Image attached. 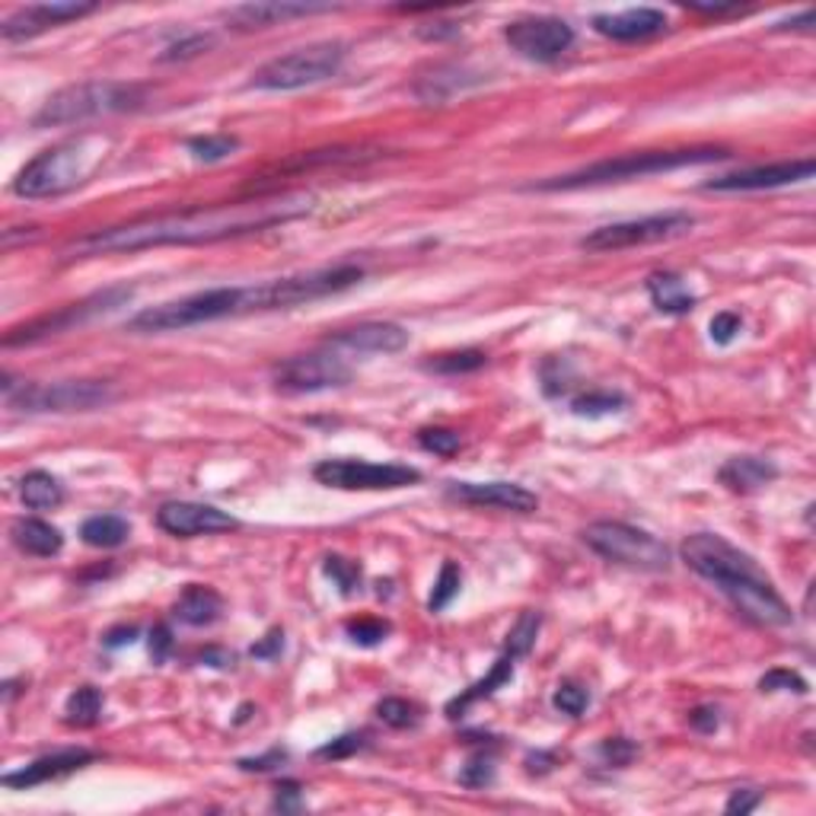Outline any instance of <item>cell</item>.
<instances>
[{"label":"cell","instance_id":"obj_1","mask_svg":"<svg viewBox=\"0 0 816 816\" xmlns=\"http://www.w3.org/2000/svg\"><path fill=\"white\" fill-rule=\"evenodd\" d=\"M313 211V194H255L234 204H201L173 214L141 217L131 224L93 230L61 249V262L118 255V252H145L160 246H201V242L234 240L246 234H262L272 227L290 224Z\"/></svg>","mask_w":816,"mask_h":816},{"label":"cell","instance_id":"obj_2","mask_svg":"<svg viewBox=\"0 0 816 816\" xmlns=\"http://www.w3.org/2000/svg\"><path fill=\"white\" fill-rule=\"evenodd\" d=\"M364 281L361 265H336V268H316L303 275L272 278L262 285H237V288H211L189 293L183 300H170L160 306L141 310L128 332L138 336H163V332H183L194 326H208L217 319H237L252 313H272V310H293L323 297H332L341 290L354 288Z\"/></svg>","mask_w":816,"mask_h":816},{"label":"cell","instance_id":"obj_3","mask_svg":"<svg viewBox=\"0 0 816 816\" xmlns=\"http://www.w3.org/2000/svg\"><path fill=\"white\" fill-rule=\"evenodd\" d=\"M112 156V138L109 135H74L67 141L46 147L39 156H33L13 179V192L29 201L58 198L87 186L105 160Z\"/></svg>","mask_w":816,"mask_h":816},{"label":"cell","instance_id":"obj_4","mask_svg":"<svg viewBox=\"0 0 816 816\" xmlns=\"http://www.w3.org/2000/svg\"><path fill=\"white\" fill-rule=\"evenodd\" d=\"M730 150L724 147H682V150H641V153H623L613 160H600L593 166H583L568 176L545 179L532 189L539 192H575V189H593V186H610L625 179H641V176H657L682 166H702V163H718L727 160Z\"/></svg>","mask_w":816,"mask_h":816},{"label":"cell","instance_id":"obj_5","mask_svg":"<svg viewBox=\"0 0 816 816\" xmlns=\"http://www.w3.org/2000/svg\"><path fill=\"white\" fill-rule=\"evenodd\" d=\"M147 105L145 84H125V80H84L71 84L58 93H51L42 109L36 112V128H64V125H84L97 118H112L125 112H138Z\"/></svg>","mask_w":816,"mask_h":816},{"label":"cell","instance_id":"obj_6","mask_svg":"<svg viewBox=\"0 0 816 816\" xmlns=\"http://www.w3.org/2000/svg\"><path fill=\"white\" fill-rule=\"evenodd\" d=\"M3 399L13 412L26 415H64V412H93L115 399L112 384L102 380H61V384H13L3 377Z\"/></svg>","mask_w":816,"mask_h":816},{"label":"cell","instance_id":"obj_7","mask_svg":"<svg viewBox=\"0 0 816 816\" xmlns=\"http://www.w3.org/2000/svg\"><path fill=\"white\" fill-rule=\"evenodd\" d=\"M587 549H593L600 558L616 562L638 572H667L673 562L670 545L657 539L648 529L631 527L623 520H597L580 532Z\"/></svg>","mask_w":816,"mask_h":816},{"label":"cell","instance_id":"obj_8","mask_svg":"<svg viewBox=\"0 0 816 816\" xmlns=\"http://www.w3.org/2000/svg\"><path fill=\"white\" fill-rule=\"evenodd\" d=\"M344 54H348V49L341 42H316L306 49H293L288 54L265 61L252 74L249 87H255V90H303V87L323 84V80L336 77Z\"/></svg>","mask_w":816,"mask_h":816},{"label":"cell","instance_id":"obj_9","mask_svg":"<svg viewBox=\"0 0 816 816\" xmlns=\"http://www.w3.org/2000/svg\"><path fill=\"white\" fill-rule=\"evenodd\" d=\"M695 227V217L686 211H664L638 221H623V224H606L580 237L583 252H619V249H635V246H651V242H667L676 237H686Z\"/></svg>","mask_w":816,"mask_h":816},{"label":"cell","instance_id":"obj_10","mask_svg":"<svg viewBox=\"0 0 816 816\" xmlns=\"http://www.w3.org/2000/svg\"><path fill=\"white\" fill-rule=\"evenodd\" d=\"M131 297H135V290L125 288V285H122V288L99 290L93 297H87V300H80V303H71V306H64V310H58V313L39 316V319H33V323H23V326H13V329L3 336V348L33 344V341H42V338L61 336V332H67V329H74V326H80V323H90L93 316H102V313L118 310V306L128 303Z\"/></svg>","mask_w":816,"mask_h":816},{"label":"cell","instance_id":"obj_11","mask_svg":"<svg viewBox=\"0 0 816 816\" xmlns=\"http://www.w3.org/2000/svg\"><path fill=\"white\" fill-rule=\"evenodd\" d=\"M313 479L338 491H396L418 485L422 473L405 463H367V460H323Z\"/></svg>","mask_w":816,"mask_h":816},{"label":"cell","instance_id":"obj_12","mask_svg":"<svg viewBox=\"0 0 816 816\" xmlns=\"http://www.w3.org/2000/svg\"><path fill=\"white\" fill-rule=\"evenodd\" d=\"M354 377L351 361L344 351L332 344H323L319 351L297 354L275 367V384L285 392H323V389H338L348 386Z\"/></svg>","mask_w":816,"mask_h":816},{"label":"cell","instance_id":"obj_13","mask_svg":"<svg viewBox=\"0 0 816 816\" xmlns=\"http://www.w3.org/2000/svg\"><path fill=\"white\" fill-rule=\"evenodd\" d=\"M679 555L682 562L695 572L699 577L712 580L715 587L724 583V580H733V577L743 575H756V562L740 552L737 545H730L724 536L718 532H692L682 545H679Z\"/></svg>","mask_w":816,"mask_h":816},{"label":"cell","instance_id":"obj_14","mask_svg":"<svg viewBox=\"0 0 816 816\" xmlns=\"http://www.w3.org/2000/svg\"><path fill=\"white\" fill-rule=\"evenodd\" d=\"M718 590L746 623L759 625V628H784L794 619L791 606L781 600V593L771 587V580L763 572L724 580V583H718Z\"/></svg>","mask_w":816,"mask_h":816},{"label":"cell","instance_id":"obj_15","mask_svg":"<svg viewBox=\"0 0 816 816\" xmlns=\"http://www.w3.org/2000/svg\"><path fill=\"white\" fill-rule=\"evenodd\" d=\"M504 42L527 61L552 64L575 46V26L558 16H527L507 23Z\"/></svg>","mask_w":816,"mask_h":816},{"label":"cell","instance_id":"obj_16","mask_svg":"<svg viewBox=\"0 0 816 816\" xmlns=\"http://www.w3.org/2000/svg\"><path fill=\"white\" fill-rule=\"evenodd\" d=\"M156 527L176 539H194V536H214V532H234L240 520L230 517L221 507L194 504V501H166L156 511Z\"/></svg>","mask_w":816,"mask_h":816},{"label":"cell","instance_id":"obj_17","mask_svg":"<svg viewBox=\"0 0 816 816\" xmlns=\"http://www.w3.org/2000/svg\"><path fill=\"white\" fill-rule=\"evenodd\" d=\"M447 498L466 507L511 511V514H532L539 507V498L517 481H450Z\"/></svg>","mask_w":816,"mask_h":816},{"label":"cell","instance_id":"obj_18","mask_svg":"<svg viewBox=\"0 0 816 816\" xmlns=\"http://www.w3.org/2000/svg\"><path fill=\"white\" fill-rule=\"evenodd\" d=\"M816 163L807 160H784V163H771V166H750V170H737L718 176L712 183H705V192H763V189H781V186H794L814 176Z\"/></svg>","mask_w":816,"mask_h":816},{"label":"cell","instance_id":"obj_19","mask_svg":"<svg viewBox=\"0 0 816 816\" xmlns=\"http://www.w3.org/2000/svg\"><path fill=\"white\" fill-rule=\"evenodd\" d=\"M97 10V3H33V7H20L16 13H10L0 26V36L7 42H20V39H33L46 29L84 20Z\"/></svg>","mask_w":816,"mask_h":816},{"label":"cell","instance_id":"obj_20","mask_svg":"<svg viewBox=\"0 0 816 816\" xmlns=\"http://www.w3.org/2000/svg\"><path fill=\"white\" fill-rule=\"evenodd\" d=\"M93 759H97V753H93V750H84V746H77V750H58V753H49V756L33 759L29 766L16 768V771H7L0 781H3V788H10V791H26V788L49 784V781H58V778H64V775H71V771H77V768L90 766Z\"/></svg>","mask_w":816,"mask_h":816},{"label":"cell","instance_id":"obj_21","mask_svg":"<svg viewBox=\"0 0 816 816\" xmlns=\"http://www.w3.org/2000/svg\"><path fill=\"white\" fill-rule=\"evenodd\" d=\"M336 7L329 3H293V0H262V3H240L230 7L224 13V20L234 29H268L288 20H300V16H316V13H329Z\"/></svg>","mask_w":816,"mask_h":816},{"label":"cell","instance_id":"obj_22","mask_svg":"<svg viewBox=\"0 0 816 816\" xmlns=\"http://www.w3.org/2000/svg\"><path fill=\"white\" fill-rule=\"evenodd\" d=\"M326 344H332L338 351H344L348 357H361V354H396L409 344V332L396 323H361L354 329H341L336 336L326 338Z\"/></svg>","mask_w":816,"mask_h":816},{"label":"cell","instance_id":"obj_23","mask_svg":"<svg viewBox=\"0 0 816 816\" xmlns=\"http://www.w3.org/2000/svg\"><path fill=\"white\" fill-rule=\"evenodd\" d=\"M593 29L613 42H644L667 29V16L654 7H631L623 13H600L593 16Z\"/></svg>","mask_w":816,"mask_h":816},{"label":"cell","instance_id":"obj_24","mask_svg":"<svg viewBox=\"0 0 816 816\" xmlns=\"http://www.w3.org/2000/svg\"><path fill=\"white\" fill-rule=\"evenodd\" d=\"M718 479L720 485H727L737 494H750V491H759L763 485L778 479V466L763 456H733L720 466Z\"/></svg>","mask_w":816,"mask_h":816},{"label":"cell","instance_id":"obj_25","mask_svg":"<svg viewBox=\"0 0 816 816\" xmlns=\"http://www.w3.org/2000/svg\"><path fill=\"white\" fill-rule=\"evenodd\" d=\"M224 613V600L214 587H204V583H189L176 606H173V616L183 625H192V628H201V625H211L221 619Z\"/></svg>","mask_w":816,"mask_h":816},{"label":"cell","instance_id":"obj_26","mask_svg":"<svg viewBox=\"0 0 816 816\" xmlns=\"http://www.w3.org/2000/svg\"><path fill=\"white\" fill-rule=\"evenodd\" d=\"M511 679H514V657H511V654H501V657L494 661V667L488 670L485 679L473 682L466 692H460V695L447 705V718L450 720L463 718L473 705H479L481 699H491V695H494L501 686H507Z\"/></svg>","mask_w":816,"mask_h":816},{"label":"cell","instance_id":"obj_27","mask_svg":"<svg viewBox=\"0 0 816 816\" xmlns=\"http://www.w3.org/2000/svg\"><path fill=\"white\" fill-rule=\"evenodd\" d=\"M648 293H651V303L667 316H686L695 310V293L673 272H654L648 278Z\"/></svg>","mask_w":816,"mask_h":816},{"label":"cell","instance_id":"obj_28","mask_svg":"<svg viewBox=\"0 0 816 816\" xmlns=\"http://www.w3.org/2000/svg\"><path fill=\"white\" fill-rule=\"evenodd\" d=\"M13 542L26 552V555H36V558H51L64 549V536L61 529L51 527L49 520H39V517H23L13 524Z\"/></svg>","mask_w":816,"mask_h":816},{"label":"cell","instance_id":"obj_29","mask_svg":"<svg viewBox=\"0 0 816 816\" xmlns=\"http://www.w3.org/2000/svg\"><path fill=\"white\" fill-rule=\"evenodd\" d=\"M20 498L29 511H51L64 504V485L46 469H33L20 481Z\"/></svg>","mask_w":816,"mask_h":816},{"label":"cell","instance_id":"obj_30","mask_svg":"<svg viewBox=\"0 0 816 816\" xmlns=\"http://www.w3.org/2000/svg\"><path fill=\"white\" fill-rule=\"evenodd\" d=\"M128 536H131L128 520H122L115 514H97V517L84 520V527H80V539L93 549H118L128 542Z\"/></svg>","mask_w":816,"mask_h":816},{"label":"cell","instance_id":"obj_31","mask_svg":"<svg viewBox=\"0 0 816 816\" xmlns=\"http://www.w3.org/2000/svg\"><path fill=\"white\" fill-rule=\"evenodd\" d=\"M628 409V399L623 392H610V389H593L572 399V412L577 418H606V415H619Z\"/></svg>","mask_w":816,"mask_h":816},{"label":"cell","instance_id":"obj_32","mask_svg":"<svg viewBox=\"0 0 816 816\" xmlns=\"http://www.w3.org/2000/svg\"><path fill=\"white\" fill-rule=\"evenodd\" d=\"M102 715V695L93 686H80L77 692H71L67 705H64V720L71 727H93Z\"/></svg>","mask_w":816,"mask_h":816},{"label":"cell","instance_id":"obj_33","mask_svg":"<svg viewBox=\"0 0 816 816\" xmlns=\"http://www.w3.org/2000/svg\"><path fill=\"white\" fill-rule=\"evenodd\" d=\"M539 625H542V616L536 610H524L517 616V623L511 625L507 631V641H504V654H511L514 661L517 657H527L536 644V635H539Z\"/></svg>","mask_w":816,"mask_h":816},{"label":"cell","instance_id":"obj_34","mask_svg":"<svg viewBox=\"0 0 816 816\" xmlns=\"http://www.w3.org/2000/svg\"><path fill=\"white\" fill-rule=\"evenodd\" d=\"M431 374H443V377H460V374H473L485 367V351L466 348V351H450V354H437L434 361L425 364Z\"/></svg>","mask_w":816,"mask_h":816},{"label":"cell","instance_id":"obj_35","mask_svg":"<svg viewBox=\"0 0 816 816\" xmlns=\"http://www.w3.org/2000/svg\"><path fill=\"white\" fill-rule=\"evenodd\" d=\"M460 587H463V572H460V565H456V562H443L440 575H437V580H434L428 610H431V613H440V610H447V606H450V603L456 600Z\"/></svg>","mask_w":816,"mask_h":816},{"label":"cell","instance_id":"obj_36","mask_svg":"<svg viewBox=\"0 0 816 816\" xmlns=\"http://www.w3.org/2000/svg\"><path fill=\"white\" fill-rule=\"evenodd\" d=\"M189 150H192L194 160H201V163H217V160L234 156V150H240V141L230 138V135H201V138L189 141Z\"/></svg>","mask_w":816,"mask_h":816},{"label":"cell","instance_id":"obj_37","mask_svg":"<svg viewBox=\"0 0 816 816\" xmlns=\"http://www.w3.org/2000/svg\"><path fill=\"white\" fill-rule=\"evenodd\" d=\"M377 718L396 730H405V727H415L422 720V708L409 699H384L377 705Z\"/></svg>","mask_w":816,"mask_h":816},{"label":"cell","instance_id":"obj_38","mask_svg":"<svg viewBox=\"0 0 816 816\" xmlns=\"http://www.w3.org/2000/svg\"><path fill=\"white\" fill-rule=\"evenodd\" d=\"M344 631H348V638H351L354 644H361V648H377L380 641H386V635H389V623L364 616V619H351V623L344 625Z\"/></svg>","mask_w":816,"mask_h":816},{"label":"cell","instance_id":"obj_39","mask_svg":"<svg viewBox=\"0 0 816 816\" xmlns=\"http://www.w3.org/2000/svg\"><path fill=\"white\" fill-rule=\"evenodd\" d=\"M552 705H555L562 715L580 718V715L587 712V705H590V695H587V689L577 686V682H562V686L555 689V695H552Z\"/></svg>","mask_w":816,"mask_h":816},{"label":"cell","instance_id":"obj_40","mask_svg":"<svg viewBox=\"0 0 816 816\" xmlns=\"http://www.w3.org/2000/svg\"><path fill=\"white\" fill-rule=\"evenodd\" d=\"M418 443L434 453V456H453L460 447H463V440H460V434L450 431V428H422L418 431Z\"/></svg>","mask_w":816,"mask_h":816},{"label":"cell","instance_id":"obj_41","mask_svg":"<svg viewBox=\"0 0 816 816\" xmlns=\"http://www.w3.org/2000/svg\"><path fill=\"white\" fill-rule=\"evenodd\" d=\"M323 568H326V575L336 580V587L344 597H351V593L361 587V568H357L354 562L341 558V555H329Z\"/></svg>","mask_w":816,"mask_h":816},{"label":"cell","instance_id":"obj_42","mask_svg":"<svg viewBox=\"0 0 816 816\" xmlns=\"http://www.w3.org/2000/svg\"><path fill=\"white\" fill-rule=\"evenodd\" d=\"M214 49V36L208 33H192L179 42H173L170 49L160 54V61H189V58H198L201 51Z\"/></svg>","mask_w":816,"mask_h":816},{"label":"cell","instance_id":"obj_43","mask_svg":"<svg viewBox=\"0 0 816 816\" xmlns=\"http://www.w3.org/2000/svg\"><path fill=\"white\" fill-rule=\"evenodd\" d=\"M494 781V759L488 756V753H479V756H473L463 771H460V784L463 788H488Z\"/></svg>","mask_w":816,"mask_h":816},{"label":"cell","instance_id":"obj_44","mask_svg":"<svg viewBox=\"0 0 816 816\" xmlns=\"http://www.w3.org/2000/svg\"><path fill=\"white\" fill-rule=\"evenodd\" d=\"M600 756H603V763L613 768H625L635 756H638V746L631 743V740H625V737H610V740H603V746H600Z\"/></svg>","mask_w":816,"mask_h":816},{"label":"cell","instance_id":"obj_45","mask_svg":"<svg viewBox=\"0 0 816 816\" xmlns=\"http://www.w3.org/2000/svg\"><path fill=\"white\" fill-rule=\"evenodd\" d=\"M364 746H367V733H344L319 750V759H348V756L361 753Z\"/></svg>","mask_w":816,"mask_h":816},{"label":"cell","instance_id":"obj_46","mask_svg":"<svg viewBox=\"0 0 816 816\" xmlns=\"http://www.w3.org/2000/svg\"><path fill=\"white\" fill-rule=\"evenodd\" d=\"M759 689L763 692H807V682L791 670H771L759 679Z\"/></svg>","mask_w":816,"mask_h":816},{"label":"cell","instance_id":"obj_47","mask_svg":"<svg viewBox=\"0 0 816 816\" xmlns=\"http://www.w3.org/2000/svg\"><path fill=\"white\" fill-rule=\"evenodd\" d=\"M712 341L715 344H730L733 338H737V332L743 329V319L737 316V313H730V310H724V313H718L715 319H712Z\"/></svg>","mask_w":816,"mask_h":816},{"label":"cell","instance_id":"obj_48","mask_svg":"<svg viewBox=\"0 0 816 816\" xmlns=\"http://www.w3.org/2000/svg\"><path fill=\"white\" fill-rule=\"evenodd\" d=\"M281 648H285V631L281 628H275V631H268L259 644H252V657L255 661H275L278 654H281Z\"/></svg>","mask_w":816,"mask_h":816},{"label":"cell","instance_id":"obj_49","mask_svg":"<svg viewBox=\"0 0 816 816\" xmlns=\"http://www.w3.org/2000/svg\"><path fill=\"white\" fill-rule=\"evenodd\" d=\"M170 651H173V631L166 625H156L150 631V657H153V664H163L170 657Z\"/></svg>","mask_w":816,"mask_h":816},{"label":"cell","instance_id":"obj_50","mask_svg":"<svg viewBox=\"0 0 816 816\" xmlns=\"http://www.w3.org/2000/svg\"><path fill=\"white\" fill-rule=\"evenodd\" d=\"M300 804H303V794L297 781H281L275 788V811H300Z\"/></svg>","mask_w":816,"mask_h":816},{"label":"cell","instance_id":"obj_51","mask_svg":"<svg viewBox=\"0 0 816 816\" xmlns=\"http://www.w3.org/2000/svg\"><path fill=\"white\" fill-rule=\"evenodd\" d=\"M756 807H759V791H753V788L733 791L730 801L724 804L727 814H750V811H756Z\"/></svg>","mask_w":816,"mask_h":816},{"label":"cell","instance_id":"obj_52","mask_svg":"<svg viewBox=\"0 0 816 816\" xmlns=\"http://www.w3.org/2000/svg\"><path fill=\"white\" fill-rule=\"evenodd\" d=\"M281 763H288V750H272V753H265V756H259V759H240L242 771H272V768H278Z\"/></svg>","mask_w":816,"mask_h":816},{"label":"cell","instance_id":"obj_53","mask_svg":"<svg viewBox=\"0 0 816 816\" xmlns=\"http://www.w3.org/2000/svg\"><path fill=\"white\" fill-rule=\"evenodd\" d=\"M689 724H692L695 730H702V733H712V730H718V712H715V708H695V712L689 715Z\"/></svg>","mask_w":816,"mask_h":816},{"label":"cell","instance_id":"obj_54","mask_svg":"<svg viewBox=\"0 0 816 816\" xmlns=\"http://www.w3.org/2000/svg\"><path fill=\"white\" fill-rule=\"evenodd\" d=\"M692 13H702V16H727V13H740L737 3H686Z\"/></svg>","mask_w":816,"mask_h":816},{"label":"cell","instance_id":"obj_55","mask_svg":"<svg viewBox=\"0 0 816 816\" xmlns=\"http://www.w3.org/2000/svg\"><path fill=\"white\" fill-rule=\"evenodd\" d=\"M135 638H138V628H131V625H128V628H115V631H109L102 644H105V648H122V644H131Z\"/></svg>","mask_w":816,"mask_h":816},{"label":"cell","instance_id":"obj_56","mask_svg":"<svg viewBox=\"0 0 816 816\" xmlns=\"http://www.w3.org/2000/svg\"><path fill=\"white\" fill-rule=\"evenodd\" d=\"M456 33H460V26H450V23H437L434 29H418V36L428 39V42H434V39H453Z\"/></svg>","mask_w":816,"mask_h":816},{"label":"cell","instance_id":"obj_57","mask_svg":"<svg viewBox=\"0 0 816 816\" xmlns=\"http://www.w3.org/2000/svg\"><path fill=\"white\" fill-rule=\"evenodd\" d=\"M811 26H814V10H804L798 20H791V23H778L775 29H804V33H807Z\"/></svg>","mask_w":816,"mask_h":816}]
</instances>
